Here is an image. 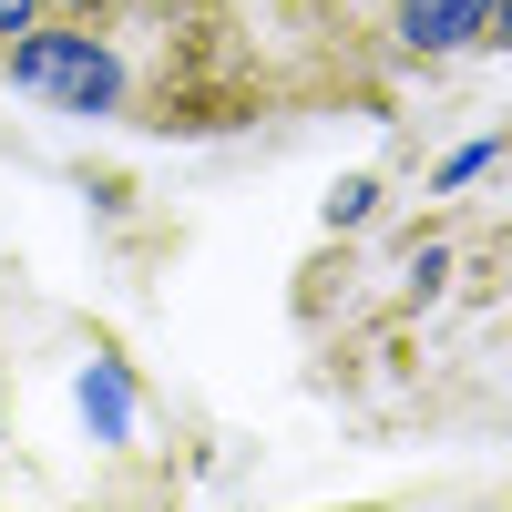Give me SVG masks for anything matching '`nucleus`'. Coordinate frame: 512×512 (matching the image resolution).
Returning <instances> with one entry per match:
<instances>
[{"label":"nucleus","mask_w":512,"mask_h":512,"mask_svg":"<svg viewBox=\"0 0 512 512\" xmlns=\"http://www.w3.org/2000/svg\"><path fill=\"white\" fill-rule=\"evenodd\" d=\"M482 21H492V0H400V52L441 62L461 41H482Z\"/></svg>","instance_id":"nucleus-2"},{"label":"nucleus","mask_w":512,"mask_h":512,"mask_svg":"<svg viewBox=\"0 0 512 512\" xmlns=\"http://www.w3.org/2000/svg\"><path fill=\"white\" fill-rule=\"evenodd\" d=\"M492 154H502V144H461V154L441 164V185H472V175H482V164H492Z\"/></svg>","instance_id":"nucleus-4"},{"label":"nucleus","mask_w":512,"mask_h":512,"mask_svg":"<svg viewBox=\"0 0 512 512\" xmlns=\"http://www.w3.org/2000/svg\"><path fill=\"white\" fill-rule=\"evenodd\" d=\"M0 62H11V82L41 93L52 113H123V93H134V82H123V52H113L93 21H62V31L31 21Z\"/></svg>","instance_id":"nucleus-1"},{"label":"nucleus","mask_w":512,"mask_h":512,"mask_svg":"<svg viewBox=\"0 0 512 512\" xmlns=\"http://www.w3.org/2000/svg\"><path fill=\"white\" fill-rule=\"evenodd\" d=\"M369 195H379V185H338V195H328V226H359V216H369Z\"/></svg>","instance_id":"nucleus-5"},{"label":"nucleus","mask_w":512,"mask_h":512,"mask_svg":"<svg viewBox=\"0 0 512 512\" xmlns=\"http://www.w3.org/2000/svg\"><path fill=\"white\" fill-rule=\"evenodd\" d=\"M123 410H134V390H123V369L93 359V379H82V420H93L103 441H123Z\"/></svg>","instance_id":"nucleus-3"},{"label":"nucleus","mask_w":512,"mask_h":512,"mask_svg":"<svg viewBox=\"0 0 512 512\" xmlns=\"http://www.w3.org/2000/svg\"><path fill=\"white\" fill-rule=\"evenodd\" d=\"M31 21H41V0H0V52H11V41H21Z\"/></svg>","instance_id":"nucleus-6"},{"label":"nucleus","mask_w":512,"mask_h":512,"mask_svg":"<svg viewBox=\"0 0 512 512\" xmlns=\"http://www.w3.org/2000/svg\"><path fill=\"white\" fill-rule=\"evenodd\" d=\"M41 11H62V21H93V11H103V0H41Z\"/></svg>","instance_id":"nucleus-8"},{"label":"nucleus","mask_w":512,"mask_h":512,"mask_svg":"<svg viewBox=\"0 0 512 512\" xmlns=\"http://www.w3.org/2000/svg\"><path fill=\"white\" fill-rule=\"evenodd\" d=\"M482 41H492V52H512V0H492V21H482Z\"/></svg>","instance_id":"nucleus-7"}]
</instances>
